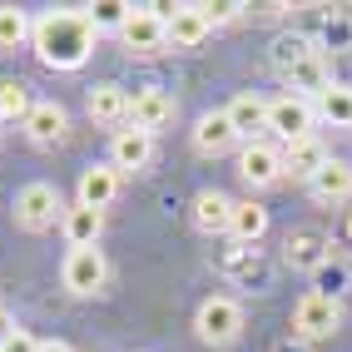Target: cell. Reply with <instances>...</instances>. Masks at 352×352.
Masks as SVG:
<instances>
[{
	"label": "cell",
	"mask_w": 352,
	"mask_h": 352,
	"mask_svg": "<svg viewBox=\"0 0 352 352\" xmlns=\"http://www.w3.org/2000/svg\"><path fill=\"white\" fill-rule=\"evenodd\" d=\"M95 40H100V30L89 25L85 6L45 10L35 20V30H30V45H35L40 65H50V69H80L89 55H95Z\"/></svg>",
	"instance_id": "1"
},
{
	"label": "cell",
	"mask_w": 352,
	"mask_h": 352,
	"mask_svg": "<svg viewBox=\"0 0 352 352\" xmlns=\"http://www.w3.org/2000/svg\"><path fill=\"white\" fill-rule=\"evenodd\" d=\"M288 327H293V342H308V347L327 342V338H338V327H342V302L302 293L293 302V313H288Z\"/></svg>",
	"instance_id": "2"
},
{
	"label": "cell",
	"mask_w": 352,
	"mask_h": 352,
	"mask_svg": "<svg viewBox=\"0 0 352 352\" xmlns=\"http://www.w3.org/2000/svg\"><path fill=\"white\" fill-rule=\"evenodd\" d=\"M15 223L25 228V233H50L55 223H65V199H60V189L55 184H25V189L15 194Z\"/></svg>",
	"instance_id": "3"
},
{
	"label": "cell",
	"mask_w": 352,
	"mask_h": 352,
	"mask_svg": "<svg viewBox=\"0 0 352 352\" xmlns=\"http://www.w3.org/2000/svg\"><path fill=\"white\" fill-rule=\"evenodd\" d=\"M194 333H199V342H208V347H228L233 338L243 333V308L233 298H208L204 308L194 313Z\"/></svg>",
	"instance_id": "4"
},
{
	"label": "cell",
	"mask_w": 352,
	"mask_h": 352,
	"mask_svg": "<svg viewBox=\"0 0 352 352\" xmlns=\"http://www.w3.org/2000/svg\"><path fill=\"white\" fill-rule=\"evenodd\" d=\"M313 100H302V95H278L268 100V129L283 139V144H298V139H308L313 134Z\"/></svg>",
	"instance_id": "5"
},
{
	"label": "cell",
	"mask_w": 352,
	"mask_h": 352,
	"mask_svg": "<svg viewBox=\"0 0 352 352\" xmlns=\"http://www.w3.org/2000/svg\"><path fill=\"white\" fill-rule=\"evenodd\" d=\"M60 278H65V288L75 293V298H95V293L104 288V278H109L104 253H100V248H69Z\"/></svg>",
	"instance_id": "6"
},
{
	"label": "cell",
	"mask_w": 352,
	"mask_h": 352,
	"mask_svg": "<svg viewBox=\"0 0 352 352\" xmlns=\"http://www.w3.org/2000/svg\"><path fill=\"white\" fill-rule=\"evenodd\" d=\"M239 179L248 189H273L283 179V149H273L268 139H253V144L239 149Z\"/></svg>",
	"instance_id": "7"
},
{
	"label": "cell",
	"mask_w": 352,
	"mask_h": 352,
	"mask_svg": "<svg viewBox=\"0 0 352 352\" xmlns=\"http://www.w3.org/2000/svg\"><path fill=\"white\" fill-rule=\"evenodd\" d=\"M129 104H134V95L124 85H114V80H104V85H95L85 95V114L95 124H114V134L120 129H129Z\"/></svg>",
	"instance_id": "8"
},
{
	"label": "cell",
	"mask_w": 352,
	"mask_h": 352,
	"mask_svg": "<svg viewBox=\"0 0 352 352\" xmlns=\"http://www.w3.org/2000/svg\"><path fill=\"white\" fill-rule=\"evenodd\" d=\"M120 40H124L129 55H159L164 45H169V25H164V20H159L149 6H134V15L124 20Z\"/></svg>",
	"instance_id": "9"
},
{
	"label": "cell",
	"mask_w": 352,
	"mask_h": 352,
	"mask_svg": "<svg viewBox=\"0 0 352 352\" xmlns=\"http://www.w3.org/2000/svg\"><path fill=\"white\" fill-rule=\"evenodd\" d=\"M20 129L30 134V144H35V149H55V144H65V134H69V114H65L60 100H35L30 120L20 124Z\"/></svg>",
	"instance_id": "10"
},
{
	"label": "cell",
	"mask_w": 352,
	"mask_h": 352,
	"mask_svg": "<svg viewBox=\"0 0 352 352\" xmlns=\"http://www.w3.org/2000/svg\"><path fill=\"white\" fill-rule=\"evenodd\" d=\"M194 149L204 159H219V154L243 149V139H239V129L228 124L223 109H208V114H199V124H194Z\"/></svg>",
	"instance_id": "11"
},
{
	"label": "cell",
	"mask_w": 352,
	"mask_h": 352,
	"mask_svg": "<svg viewBox=\"0 0 352 352\" xmlns=\"http://www.w3.org/2000/svg\"><path fill=\"white\" fill-rule=\"evenodd\" d=\"M174 120V95L169 89H134V104H129V129H144V134H159L164 124Z\"/></svg>",
	"instance_id": "12"
},
{
	"label": "cell",
	"mask_w": 352,
	"mask_h": 352,
	"mask_svg": "<svg viewBox=\"0 0 352 352\" xmlns=\"http://www.w3.org/2000/svg\"><path fill=\"white\" fill-rule=\"evenodd\" d=\"M114 194H120V169L114 164H89V169H80V184H75V204L85 208H104L114 204Z\"/></svg>",
	"instance_id": "13"
},
{
	"label": "cell",
	"mask_w": 352,
	"mask_h": 352,
	"mask_svg": "<svg viewBox=\"0 0 352 352\" xmlns=\"http://www.w3.org/2000/svg\"><path fill=\"white\" fill-rule=\"evenodd\" d=\"M288 95H302V100H318L327 85H333V65H327V50H313L308 60H298L288 69Z\"/></svg>",
	"instance_id": "14"
},
{
	"label": "cell",
	"mask_w": 352,
	"mask_h": 352,
	"mask_svg": "<svg viewBox=\"0 0 352 352\" xmlns=\"http://www.w3.org/2000/svg\"><path fill=\"white\" fill-rule=\"evenodd\" d=\"M223 114H228V124L239 129V139H243V144H253V139L268 129V100H263V95H253V89L233 95Z\"/></svg>",
	"instance_id": "15"
},
{
	"label": "cell",
	"mask_w": 352,
	"mask_h": 352,
	"mask_svg": "<svg viewBox=\"0 0 352 352\" xmlns=\"http://www.w3.org/2000/svg\"><path fill=\"white\" fill-rule=\"evenodd\" d=\"M149 159H154V134H144V129H120L114 134V144H109V164L114 169H149Z\"/></svg>",
	"instance_id": "16"
},
{
	"label": "cell",
	"mask_w": 352,
	"mask_h": 352,
	"mask_svg": "<svg viewBox=\"0 0 352 352\" xmlns=\"http://www.w3.org/2000/svg\"><path fill=\"white\" fill-rule=\"evenodd\" d=\"M233 204H239V199H228L223 189H199L194 194V228L199 233H228Z\"/></svg>",
	"instance_id": "17"
},
{
	"label": "cell",
	"mask_w": 352,
	"mask_h": 352,
	"mask_svg": "<svg viewBox=\"0 0 352 352\" xmlns=\"http://www.w3.org/2000/svg\"><path fill=\"white\" fill-rule=\"evenodd\" d=\"M308 189H313L318 204H347V199H352V164H347V159H327L322 169L313 174Z\"/></svg>",
	"instance_id": "18"
},
{
	"label": "cell",
	"mask_w": 352,
	"mask_h": 352,
	"mask_svg": "<svg viewBox=\"0 0 352 352\" xmlns=\"http://www.w3.org/2000/svg\"><path fill=\"white\" fill-rule=\"evenodd\" d=\"M327 248H333V239L318 233V228H293V233H288V263H293V268L318 273V268L327 263Z\"/></svg>",
	"instance_id": "19"
},
{
	"label": "cell",
	"mask_w": 352,
	"mask_h": 352,
	"mask_svg": "<svg viewBox=\"0 0 352 352\" xmlns=\"http://www.w3.org/2000/svg\"><path fill=\"white\" fill-rule=\"evenodd\" d=\"M164 25H169V45L174 50H199V45L208 40V20L199 15V6H174V15L164 20Z\"/></svg>",
	"instance_id": "20"
},
{
	"label": "cell",
	"mask_w": 352,
	"mask_h": 352,
	"mask_svg": "<svg viewBox=\"0 0 352 352\" xmlns=\"http://www.w3.org/2000/svg\"><path fill=\"white\" fill-rule=\"evenodd\" d=\"M60 228H65V243L69 248H95L100 233H104V214H100V208H85V204H69Z\"/></svg>",
	"instance_id": "21"
},
{
	"label": "cell",
	"mask_w": 352,
	"mask_h": 352,
	"mask_svg": "<svg viewBox=\"0 0 352 352\" xmlns=\"http://www.w3.org/2000/svg\"><path fill=\"white\" fill-rule=\"evenodd\" d=\"M327 159H333V154L322 149V139H318V134H308V139H298V144H283V174L308 179V184H313V174L322 169Z\"/></svg>",
	"instance_id": "22"
},
{
	"label": "cell",
	"mask_w": 352,
	"mask_h": 352,
	"mask_svg": "<svg viewBox=\"0 0 352 352\" xmlns=\"http://www.w3.org/2000/svg\"><path fill=\"white\" fill-rule=\"evenodd\" d=\"M313 114H318V120H327L333 129H352V85H338V80H333V85L313 100Z\"/></svg>",
	"instance_id": "23"
},
{
	"label": "cell",
	"mask_w": 352,
	"mask_h": 352,
	"mask_svg": "<svg viewBox=\"0 0 352 352\" xmlns=\"http://www.w3.org/2000/svg\"><path fill=\"white\" fill-rule=\"evenodd\" d=\"M228 233L239 243H258L268 233V208L263 204H253V199H243V204H233V223H228Z\"/></svg>",
	"instance_id": "24"
},
{
	"label": "cell",
	"mask_w": 352,
	"mask_h": 352,
	"mask_svg": "<svg viewBox=\"0 0 352 352\" xmlns=\"http://www.w3.org/2000/svg\"><path fill=\"white\" fill-rule=\"evenodd\" d=\"M30 85L25 80H0V124H25L30 120Z\"/></svg>",
	"instance_id": "25"
},
{
	"label": "cell",
	"mask_w": 352,
	"mask_h": 352,
	"mask_svg": "<svg viewBox=\"0 0 352 352\" xmlns=\"http://www.w3.org/2000/svg\"><path fill=\"white\" fill-rule=\"evenodd\" d=\"M30 30H35V20H30L25 10H15V6H0V55L20 50V45L30 40Z\"/></svg>",
	"instance_id": "26"
},
{
	"label": "cell",
	"mask_w": 352,
	"mask_h": 352,
	"mask_svg": "<svg viewBox=\"0 0 352 352\" xmlns=\"http://www.w3.org/2000/svg\"><path fill=\"white\" fill-rule=\"evenodd\" d=\"M85 15H89V25L104 35V30H124V20L134 15V6H124V0H95V6H85Z\"/></svg>",
	"instance_id": "27"
},
{
	"label": "cell",
	"mask_w": 352,
	"mask_h": 352,
	"mask_svg": "<svg viewBox=\"0 0 352 352\" xmlns=\"http://www.w3.org/2000/svg\"><path fill=\"white\" fill-rule=\"evenodd\" d=\"M308 55H313V40H308V35H283V40L273 45V65L283 69V75H288L298 60H308Z\"/></svg>",
	"instance_id": "28"
},
{
	"label": "cell",
	"mask_w": 352,
	"mask_h": 352,
	"mask_svg": "<svg viewBox=\"0 0 352 352\" xmlns=\"http://www.w3.org/2000/svg\"><path fill=\"white\" fill-rule=\"evenodd\" d=\"M342 288H347V268L327 258V263H322V268L313 273V293H318V298H333V302H338V298H342Z\"/></svg>",
	"instance_id": "29"
},
{
	"label": "cell",
	"mask_w": 352,
	"mask_h": 352,
	"mask_svg": "<svg viewBox=\"0 0 352 352\" xmlns=\"http://www.w3.org/2000/svg\"><path fill=\"white\" fill-rule=\"evenodd\" d=\"M248 6H239V0H204L199 6V15L208 20V25H223V20H239Z\"/></svg>",
	"instance_id": "30"
},
{
	"label": "cell",
	"mask_w": 352,
	"mask_h": 352,
	"mask_svg": "<svg viewBox=\"0 0 352 352\" xmlns=\"http://www.w3.org/2000/svg\"><path fill=\"white\" fill-rule=\"evenodd\" d=\"M0 352H40V342L25 333V327H15V333H10L6 342H0Z\"/></svg>",
	"instance_id": "31"
},
{
	"label": "cell",
	"mask_w": 352,
	"mask_h": 352,
	"mask_svg": "<svg viewBox=\"0 0 352 352\" xmlns=\"http://www.w3.org/2000/svg\"><path fill=\"white\" fill-rule=\"evenodd\" d=\"M322 40H327V50H333V45H347V40H352V25H347V20H338V25H333V20H327Z\"/></svg>",
	"instance_id": "32"
},
{
	"label": "cell",
	"mask_w": 352,
	"mask_h": 352,
	"mask_svg": "<svg viewBox=\"0 0 352 352\" xmlns=\"http://www.w3.org/2000/svg\"><path fill=\"white\" fill-rule=\"evenodd\" d=\"M10 333H15V318H10V313H6V308H0V342H6V338H10Z\"/></svg>",
	"instance_id": "33"
},
{
	"label": "cell",
	"mask_w": 352,
	"mask_h": 352,
	"mask_svg": "<svg viewBox=\"0 0 352 352\" xmlns=\"http://www.w3.org/2000/svg\"><path fill=\"white\" fill-rule=\"evenodd\" d=\"M273 352H308V342H293V338H288V342H278Z\"/></svg>",
	"instance_id": "34"
},
{
	"label": "cell",
	"mask_w": 352,
	"mask_h": 352,
	"mask_svg": "<svg viewBox=\"0 0 352 352\" xmlns=\"http://www.w3.org/2000/svg\"><path fill=\"white\" fill-rule=\"evenodd\" d=\"M40 352H75L69 342H40Z\"/></svg>",
	"instance_id": "35"
}]
</instances>
